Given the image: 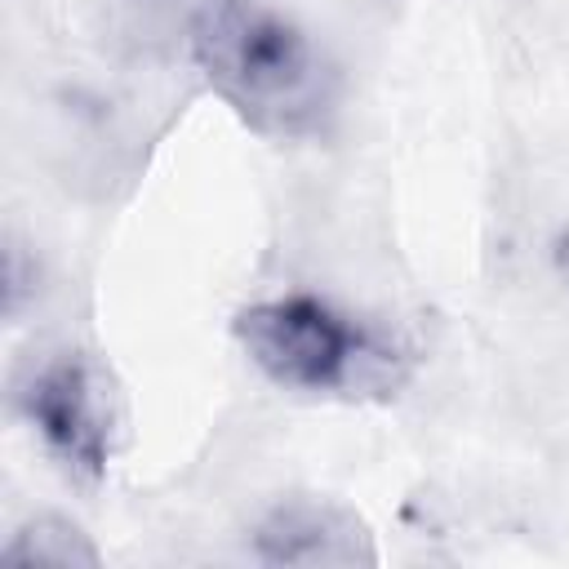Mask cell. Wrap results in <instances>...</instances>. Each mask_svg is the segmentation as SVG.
<instances>
[{
	"mask_svg": "<svg viewBox=\"0 0 569 569\" xmlns=\"http://www.w3.org/2000/svg\"><path fill=\"white\" fill-rule=\"evenodd\" d=\"M4 565H58V569H98L102 556L89 542V533L53 511H40L13 529V538L0 551Z\"/></svg>",
	"mask_w": 569,
	"mask_h": 569,
	"instance_id": "5",
	"label": "cell"
},
{
	"mask_svg": "<svg viewBox=\"0 0 569 569\" xmlns=\"http://www.w3.org/2000/svg\"><path fill=\"white\" fill-rule=\"evenodd\" d=\"M236 342L249 365L302 396H351L360 387H387L400 373L405 351L316 293H280L236 311Z\"/></svg>",
	"mask_w": 569,
	"mask_h": 569,
	"instance_id": "2",
	"label": "cell"
},
{
	"mask_svg": "<svg viewBox=\"0 0 569 569\" xmlns=\"http://www.w3.org/2000/svg\"><path fill=\"white\" fill-rule=\"evenodd\" d=\"M551 267H556V276H560V284L569 289V227L551 240Z\"/></svg>",
	"mask_w": 569,
	"mask_h": 569,
	"instance_id": "6",
	"label": "cell"
},
{
	"mask_svg": "<svg viewBox=\"0 0 569 569\" xmlns=\"http://www.w3.org/2000/svg\"><path fill=\"white\" fill-rule=\"evenodd\" d=\"M253 560L262 565H302V569H356L378 565L373 533L365 520L329 498H284L276 502L249 538Z\"/></svg>",
	"mask_w": 569,
	"mask_h": 569,
	"instance_id": "4",
	"label": "cell"
},
{
	"mask_svg": "<svg viewBox=\"0 0 569 569\" xmlns=\"http://www.w3.org/2000/svg\"><path fill=\"white\" fill-rule=\"evenodd\" d=\"M18 413L44 453L76 480H102L116 449V409L98 365L80 351H53L18 382Z\"/></svg>",
	"mask_w": 569,
	"mask_h": 569,
	"instance_id": "3",
	"label": "cell"
},
{
	"mask_svg": "<svg viewBox=\"0 0 569 569\" xmlns=\"http://www.w3.org/2000/svg\"><path fill=\"white\" fill-rule=\"evenodd\" d=\"M191 58L209 89L258 133L302 138L333 111V71L316 40L267 0H204Z\"/></svg>",
	"mask_w": 569,
	"mask_h": 569,
	"instance_id": "1",
	"label": "cell"
}]
</instances>
